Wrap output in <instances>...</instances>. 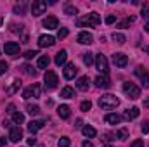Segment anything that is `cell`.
Masks as SVG:
<instances>
[{
  "label": "cell",
  "instance_id": "obj_52",
  "mask_svg": "<svg viewBox=\"0 0 149 147\" xmlns=\"http://www.w3.org/2000/svg\"><path fill=\"white\" fill-rule=\"evenodd\" d=\"M104 147H113V146H104Z\"/></svg>",
  "mask_w": 149,
  "mask_h": 147
},
{
  "label": "cell",
  "instance_id": "obj_41",
  "mask_svg": "<svg viewBox=\"0 0 149 147\" xmlns=\"http://www.w3.org/2000/svg\"><path fill=\"white\" fill-rule=\"evenodd\" d=\"M141 130H142V133H149V121H144V123H142Z\"/></svg>",
  "mask_w": 149,
  "mask_h": 147
},
{
  "label": "cell",
  "instance_id": "obj_37",
  "mask_svg": "<svg viewBox=\"0 0 149 147\" xmlns=\"http://www.w3.org/2000/svg\"><path fill=\"white\" fill-rule=\"evenodd\" d=\"M7 68H9V66H7V62H5V61H0V76H2V74H5Z\"/></svg>",
  "mask_w": 149,
  "mask_h": 147
},
{
  "label": "cell",
  "instance_id": "obj_7",
  "mask_svg": "<svg viewBox=\"0 0 149 147\" xmlns=\"http://www.w3.org/2000/svg\"><path fill=\"white\" fill-rule=\"evenodd\" d=\"M43 80H45V87H47V88H56L57 83H59L57 74L54 73V71H47L45 76H43Z\"/></svg>",
  "mask_w": 149,
  "mask_h": 147
},
{
  "label": "cell",
  "instance_id": "obj_8",
  "mask_svg": "<svg viewBox=\"0 0 149 147\" xmlns=\"http://www.w3.org/2000/svg\"><path fill=\"white\" fill-rule=\"evenodd\" d=\"M45 9H47V2H43V0H35V2L31 3V14H33V16L43 14Z\"/></svg>",
  "mask_w": 149,
  "mask_h": 147
},
{
  "label": "cell",
  "instance_id": "obj_39",
  "mask_svg": "<svg viewBox=\"0 0 149 147\" xmlns=\"http://www.w3.org/2000/svg\"><path fill=\"white\" fill-rule=\"evenodd\" d=\"M128 147H144V142H142L141 139H137V140H134V142H132Z\"/></svg>",
  "mask_w": 149,
  "mask_h": 147
},
{
  "label": "cell",
  "instance_id": "obj_10",
  "mask_svg": "<svg viewBox=\"0 0 149 147\" xmlns=\"http://www.w3.org/2000/svg\"><path fill=\"white\" fill-rule=\"evenodd\" d=\"M3 50H5V54H7V55L16 57V55L19 54V43H16V42H7V43H5V47H3Z\"/></svg>",
  "mask_w": 149,
  "mask_h": 147
},
{
  "label": "cell",
  "instance_id": "obj_16",
  "mask_svg": "<svg viewBox=\"0 0 149 147\" xmlns=\"http://www.w3.org/2000/svg\"><path fill=\"white\" fill-rule=\"evenodd\" d=\"M43 125H45V121H43V119H38V121H30V123H28V132L35 135L40 128H43Z\"/></svg>",
  "mask_w": 149,
  "mask_h": 147
},
{
  "label": "cell",
  "instance_id": "obj_1",
  "mask_svg": "<svg viewBox=\"0 0 149 147\" xmlns=\"http://www.w3.org/2000/svg\"><path fill=\"white\" fill-rule=\"evenodd\" d=\"M120 104L118 97L113 95V94H106L102 97H99V107L101 109H106V111H111V109H116Z\"/></svg>",
  "mask_w": 149,
  "mask_h": 147
},
{
  "label": "cell",
  "instance_id": "obj_34",
  "mask_svg": "<svg viewBox=\"0 0 149 147\" xmlns=\"http://www.w3.org/2000/svg\"><path fill=\"white\" fill-rule=\"evenodd\" d=\"M90 107H92V102H90V101H83V102L80 104V109L83 111V112H87V111H90Z\"/></svg>",
  "mask_w": 149,
  "mask_h": 147
},
{
  "label": "cell",
  "instance_id": "obj_25",
  "mask_svg": "<svg viewBox=\"0 0 149 147\" xmlns=\"http://www.w3.org/2000/svg\"><path fill=\"white\" fill-rule=\"evenodd\" d=\"M81 132H83V135H85V137H88V139L95 137V133H97V132H95V128H92V126H83V130H81Z\"/></svg>",
  "mask_w": 149,
  "mask_h": 147
},
{
  "label": "cell",
  "instance_id": "obj_27",
  "mask_svg": "<svg viewBox=\"0 0 149 147\" xmlns=\"http://www.w3.org/2000/svg\"><path fill=\"white\" fill-rule=\"evenodd\" d=\"M114 137L120 139V140H125V139L128 137V130H127V128H121V130H118V132L114 133Z\"/></svg>",
  "mask_w": 149,
  "mask_h": 147
},
{
  "label": "cell",
  "instance_id": "obj_45",
  "mask_svg": "<svg viewBox=\"0 0 149 147\" xmlns=\"http://www.w3.org/2000/svg\"><path fill=\"white\" fill-rule=\"evenodd\" d=\"M35 144H37V139H35V137L28 139V146H35Z\"/></svg>",
  "mask_w": 149,
  "mask_h": 147
},
{
  "label": "cell",
  "instance_id": "obj_19",
  "mask_svg": "<svg viewBox=\"0 0 149 147\" xmlns=\"http://www.w3.org/2000/svg\"><path fill=\"white\" fill-rule=\"evenodd\" d=\"M66 59H68V52H66V50H59V52L56 54V64H57V66H63V64L66 62Z\"/></svg>",
  "mask_w": 149,
  "mask_h": 147
},
{
  "label": "cell",
  "instance_id": "obj_14",
  "mask_svg": "<svg viewBox=\"0 0 149 147\" xmlns=\"http://www.w3.org/2000/svg\"><path fill=\"white\" fill-rule=\"evenodd\" d=\"M54 43H56V38L50 37V35H42L38 38V45L40 47H52Z\"/></svg>",
  "mask_w": 149,
  "mask_h": 147
},
{
  "label": "cell",
  "instance_id": "obj_13",
  "mask_svg": "<svg viewBox=\"0 0 149 147\" xmlns=\"http://www.w3.org/2000/svg\"><path fill=\"white\" fill-rule=\"evenodd\" d=\"M43 26L47 30H56V28H59V21H57L56 16H49V17L43 19Z\"/></svg>",
  "mask_w": 149,
  "mask_h": 147
},
{
  "label": "cell",
  "instance_id": "obj_15",
  "mask_svg": "<svg viewBox=\"0 0 149 147\" xmlns=\"http://www.w3.org/2000/svg\"><path fill=\"white\" fill-rule=\"evenodd\" d=\"M78 43H81V45H90L92 43V40H94V37L88 33V31H81V33H78Z\"/></svg>",
  "mask_w": 149,
  "mask_h": 147
},
{
  "label": "cell",
  "instance_id": "obj_18",
  "mask_svg": "<svg viewBox=\"0 0 149 147\" xmlns=\"http://www.w3.org/2000/svg\"><path fill=\"white\" fill-rule=\"evenodd\" d=\"M76 88L81 90V92H87V90H88V76H81V78H78V81H76Z\"/></svg>",
  "mask_w": 149,
  "mask_h": 147
},
{
  "label": "cell",
  "instance_id": "obj_6",
  "mask_svg": "<svg viewBox=\"0 0 149 147\" xmlns=\"http://www.w3.org/2000/svg\"><path fill=\"white\" fill-rule=\"evenodd\" d=\"M5 125L9 126V139H10V142H19L23 139V130L19 126H10L9 123H5Z\"/></svg>",
  "mask_w": 149,
  "mask_h": 147
},
{
  "label": "cell",
  "instance_id": "obj_17",
  "mask_svg": "<svg viewBox=\"0 0 149 147\" xmlns=\"http://www.w3.org/2000/svg\"><path fill=\"white\" fill-rule=\"evenodd\" d=\"M109 85H111V83H109V78H108L106 74L95 78V87H97V88H108Z\"/></svg>",
  "mask_w": 149,
  "mask_h": 147
},
{
  "label": "cell",
  "instance_id": "obj_12",
  "mask_svg": "<svg viewBox=\"0 0 149 147\" xmlns=\"http://www.w3.org/2000/svg\"><path fill=\"white\" fill-rule=\"evenodd\" d=\"M135 74L141 78V81H142V85L146 87V88H149V73L142 68V66H139L137 69H135Z\"/></svg>",
  "mask_w": 149,
  "mask_h": 147
},
{
  "label": "cell",
  "instance_id": "obj_49",
  "mask_svg": "<svg viewBox=\"0 0 149 147\" xmlns=\"http://www.w3.org/2000/svg\"><path fill=\"white\" fill-rule=\"evenodd\" d=\"M144 106H146V107H149V99H148V101H144Z\"/></svg>",
  "mask_w": 149,
  "mask_h": 147
},
{
  "label": "cell",
  "instance_id": "obj_29",
  "mask_svg": "<svg viewBox=\"0 0 149 147\" xmlns=\"http://www.w3.org/2000/svg\"><path fill=\"white\" fill-rule=\"evenodd\" d=\"M12 121L17 123V125H21V123L24 121V114H23V112H14V114H12Z\"/></svg>",
  "mask_w": 149,
  "mask_h": 147
},
{
  "label": "cell",
  "instance_id": "obj_9",
  "mask_svg": "<svg viewBox=\"0 0 149 147\" xmlns=\"http://www.w3.org/2000/svg\"><path fill=\"white\" fill-rule=\"evenodd\" d=\"M113 62H114L116 68H125V66L128 64V57H127L125 54H121V52H116V54L113 55Z\"/></svg>",
  "mask_w": 149,
  "mask_h": 147
},
{
  "label": "cell",
  "instance_id": "obj_38",
  "mask_svg": "<svg viewBox=\"0 0 149 147\" xmlns=\"http://www.w3.org/2000/svg\"><path fill=\"white\" fill-rule=\"evenodd\" d=\"M35 55H38V52H37V50H28V52L24 54V57H26V59H33Z\"/></svg>",
  "mask_w": 149,
  "mask_h": 147
},
{
  "label": "cell",
  "instance_id": "obj_53",
  "mask_svg": "<svg viewBox=\"0 0 149 147\" xmlns=\"http://www.w3.org/2000/svg\"><path fill=\"white\" fill-rule=\"evenodd\" d=\"M40 147H43V146H40Z\"/></svg>",
  "mask_w": 149,
  "mask_h": 147
},
{
  "label": "cell",
  "instance_id": "obj_46",
  "mask_svg": "<svg viewBox=\"0 0 149 147\" xmlns=\"http://www.w3.org/2000/svg\"><path fill=\"white\" fill-rule=\"evenodd\" d=\"M81 147H94V144H92V142H88V140H85V142L81 144Z\"/></svg>",
  "mask_w": 149,
  "mask_h": 147
},
{
  "label": "cell",
  "instance_id": "obj_43",
  "mask_svg": "<svg viewBox=\"0 0 149 147\" xmlns=\"http://www.w3.org/2000/svg\"><path fill=\"white\" fill-rule=\"evenodd\" d=\"M142 17H144V19H149V7L148 5L142 9Z\"/></svg>",
  "mask_w": 149,
  "mask_h": 147
},
{
  "label": "cell",
  "instance_id": "obj_47",
  "mask_svg": "<svg viewBox=\"0 0 149 147\" xmlns=\"http://www.w3.org/2000/svg\"><path fill=\"white\" fill-rule=\"evenodd\" d=\"M16 107H14V106H12V104H10V106H9V107H7V112H10V114H14V112H16Z\"/></svg>",
  "mask_w": 149,
  "mask_h": 147
},
{
  "label": "cell",
  "instance_id": "obj_31",
  "mask_svg": "<svg viewBox=\"0 0 149 147\" xmlns=\"http://www.w3.org/2000/svg\"><path fill=\"white\" fill-rule=\"evenodd\" d=\"M57 146H59V147H70V146H71V140H70L68 137H61V139H59V142H57Z\"/></svg>",
  "mask_w": 149,
  "mask_h": 147
},
{
  "label": "cell",
  "instance_id": "obj_36",
  "mask_svg": "<svg viewBox=\"0 0 149 147\" xmlns=\"http://www.w3.org/2000/svg\"><path fill=\"white\" fill-rule=\"evenodd\" d=\"M68 33H70V31H68V28H59V31H57V38H59V40H63V38L68 37Z\"/></svg>",
  "mask_w": 149,
  "mask_h": 147
},
{
  "label": "cell",
  "instance_id": "obj_40",
  "mask_svg": "<svg viewBox=\"0 0 149 147\" xmlns=\"http://www.w3.org/2000/svg\"><path fill=\"white\" fill-rule=\"evenodd\" d=\"M14 12H16V14H23V12H24V3L16 5V7H14Z\"/></svg>",
  "mask_w": 149,
  "mask_h": 147
},
{
  "label": "cell",
  "instance_id": "obj_28",
  "mask_svg": "<svg viewBox=\"0 0 149 147\" xmlns=\"http://www.w3.org/2000/svg\"><path fill=\"white\" fill-rule=\"evenodd\" d=\"M83 62H85V66H92V62H94V55H92L90 52H85V54H83Z\"/></svg>",
  "mask_w": 149,
  "mask_h": 147
},
{
  "label": "cell",
  "instance_id": "obj_35",
  "mask_svg": "<svg viewBox=\"0 0 149 147\" xmlns=\"http://www.w3.org/2000/svg\"><path fill=\"white\" fill-rule=\"evenodd\" d=\"M64 14H68V16H71V14H76V7L68 3V5L64 7Z\"/></svg>",
  "mask_w": 149,
  "mask_h": 147
},
{
  "label": "cell",
  "instance_id": "obj_51",
  "mask_svg": "<svg viewBox=\"0 0 149 147\" xmlns=\"http://www.w3.org/2000/svg\"><path fill=\"white\" fill-rule=\"evenodd\" d=\"M2 23H3V17H2V16H0V26H2Z\"/></svg>",
  "mask_w": 149,
  "mask_h": 147
},
{
  "label": "cell",
  "instance_id": "obj_33",
  "mask_svg": "<svg viewBox=\"0 0 149 147\" xmlns=\"http://www.w3.org/2000/svg\"><path fill=\"white\" fill-rule=\"evenodd\" d=\"M113 40H114L116 43H120V45H121V43H125V40H127V38H125V35H121V33H113Z\"/></svg>",
  "mask_w": 149,
  "mask_h": 147
},
{
  "label": "cell",
  "instance_id": "obj_24",
  "mask_svg": "<svg viewBox=\"0 0 149 147\" xmlns=\"http://www.w3.org/2000/svg\"><path fill=\"white\" fill-rule=\"evenodd\" d=\"M49 62H50V59H49L47 55H42V57H38L37 66L40 68V69H43V68H47V66H49Z\"/></svg>",
  "mask_w": 149,
  "mask_h": 147
},
{
  "label": "cell",
  "instance_id": "obj_2",
  "mask_svg": "<svg viewBox=\"0 0 149 147\" xmlns=\"http://www.w3.org/2000/svg\"><path fill=\"white\" fill-rule=\"evenodd\" d=\"M99 23H101V17H99V14H97V12H90V14H87L85 17L78 19V26L97 28V26H99Z\"/></svg>",
  "mask_w": 149,
  "mask_h": 147
},
{
  "label": "cell",
  "instance_id": "obj_20",
  "mask_svg": "<svg viewBox=\"0 0 149 147\" xmlns=\"http://www.w3.org/2000/svg\"><path fill=\"white\" fill-rule=\"evenodd\" d=\"M139 107H132V109H128V111H125V114H123V118L127 119V121H130V119H135L137 116H139Z\"/></svg>",
  "mask_w": 149,
  "mask_h": 147
},
{
  "label": "cell",
  "instance_id": "obj_21",
  "mask_svg": "<svg viewBox=\"0 0 149 147\" xmlns=\"http://www.w3.org/2000/svg\"><path fill=\"white\" fill-rule=\"evenodd\" d=\"M70 111H71V109H70V106H59V109H57V114H59L63 119H68V118H70V114H71Z\"/></svg>",
  "mask_w": 149,
  "mask_h": 147
},
{
  "label": "cell",
  "instance_id": "obj_22",
  "mask_svg": "<svg viewBox=\"0 0 149 147\" xmlns=\"http://www.w3.org/2000/svg\"><path fill=\"white\" fill-rule=\"evenodd\" d=\"M61 97H63V99H73L74 90L71 88V87H64V88L61 90Z\"/></svg>",
  "mask_w": 149,
  "mask_h": 147
},
{
  "label": "cell",
  "instance_id": "obj_4",
  "mask_svg": "<svg viewBox=\"0 0 149 147\" xmlns=\"http://www.w3.org/2000/svg\"><path fill=\"white\" fill-rule=\"evenodd\" d=\"M95 68H97L102 74L108 73L109 66H108V59H106V55H102V54H97V55H95Z\"/></svg>",
  "mask_w": 149,
  "mask_h": 147
},
{
  "label": "cell",
  "instance_id": "obj_5",
  "mask_svg": "<svg viewBox=\"0 0 149 147\" xmlns=\"http://www.w3.org/2000/svg\"><path fill=\"white\" fill-rule=\"evenodd\" d=\"M23 97L24 99H38L40 97V85L38 83H33V85H30L24 92H23Z\"/></svg>",
  "mask_w": 149,
  "mask_h": 147
},
{
  "label": "cell",
  "instance_id": "obj_3",
  "mask_svg": "<svg viewBox=\"0 0 149 147\" xmlns=\"http://www.w3.org/2000/svg\"><path fill=\"white\" fill-rule=\"evenodd\" d=\"M123 92L128 95V99H139L141 97V88L135 83H132V81L123 83Z\"/></svg>",
  "mask_w": 149,
  "mask_h": 147
},
{
  "label": "cell",
  "instance_id": "obj_44",
  "mask_svg": "<svg viewBox=\"0 0 149 147\" xmlns=\"http://www.w3.org/2000/svg\"><path fill=\"white\" fill-rule=\"evenodd\" d=\"M114 21H116V17H114V16H108V17H106V24H113Z\"/></svg>",
  "mask_w": 149,
  "mask_h": 147
},
{
  "label": "cell",
  "instance_id": "obj_32",
  "mask_svg": "<svg viewBox=\"0 0 149 147\" xmlns=\"http://www.w3.org/2000/svg\"><path fill=\"white\" fill-rule=\"evenodd\" d=\"M26 111H28L31 116H35V114L40 112V107H38V106H31V104H26Z\"/></svg>",
  "mask_w": 149,
  "mask_h": 147
},
{
  "label": "cell",
  "instance_id": "obj_42",
  "mask_svg": "<svg viewBox=\"0 0 149 147\" xmlns=\"http://www.w3.org/2000/svg\"><path fill=\"white\" fill-rule=\"evenodd\" d=\"M23 69H24V73H26V74H35V73H37V71H35L31 66H24Z\"/></svg>",
  "mask_w": 149,
  "mask_h": 147
},
{
  "label": "cell",
  "instance_id": "obj_30",
  "mask_svg": "<svg viewBox=\"0 0 149 147\" xmlns=\"http://www.w3.org/2000/svg\"><path fill=\"white\" fill-rule=\"evenodd\" d=\"M19 87H21V81H19V80H14V81H12V87L7 88V94H14L16 90H19Z\"/></svg>",
  "mask_w": 149,
  "mask_h": 147
},
{
  "label": "cell",
  "instance_id": "obj_48",
  "mask_svg": "<svg viewBox=\"0 0 149 147\" xmlns=\"http://www.w3.org/2000/svg\"><path fill=\"white\" fill-rule=\"evenodd\" d=\"M5 142H7V140H5V137H0V147L5 146Z\"/></svg>",
  "mask_w": 149,
  "mask_h": 147
},
{
  "label": "cell",
  "instance_id": "obj_26",
  "mask_svg": "<svg viewBox=\"0 0 149 147\" xmlns=\"http://www.w3.org/2000/svg\"><path fill=\"white\" fill-rule=\"evenodd\" d=\"M134 21H135V17H127V19H123V21L118 23V28H128Z\"/></svg>",
  "mask_w": 149,
  "mask_h": 147
},
{
  "label": "cell",
  "instance_id": "obj_50",
  "mask_svg": "<svg viewBox=\"0 0 149 147\" xmlns=\"http://www.w3.org/2000/svg\"><path fill=\"white\" fill-rule=\"evenodd\" d=\"M144 52H146V54H149V47H144Z\"/></svg>",
  "mask_w": 149,
  "mask_h": 147
},
{
  "label": "cell",
  "instance_id": "obj_23",
  "mask_svg": "<svg viewBox=\"0 0 149 147\" xmlns=\"http://www.w3.org/2000/svg\"><path fill=\"white\" fill-rule=\"evenodd\" d=\"M106 123H111V125H118L121 121V116L120 114H106Z\"/></svg>",
  "mask_w": 149,
  "mask_h": 147
},
{
  "label": "cell",
  "instance_id": "obj_11",
  "mask_svg": "<svg viewBox=\"0 0 149 147\" xmlns=\"http://www.w3.org/2000/svg\"><path fill=\"white\" fill-rule=\"evenodd\" d=\"M76 73H78V68H76L74 62L66 64V68H64V78L66 80H73L74 76H76Z\"/></svg>",
  "mask_w": 149,
  "mask_h": 147
}]
</instances>
